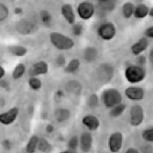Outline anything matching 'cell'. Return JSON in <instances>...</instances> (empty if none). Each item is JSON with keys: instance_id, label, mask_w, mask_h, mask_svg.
<instances>
[{"instance_id": "obj_17", "label": "cell", "mask_w": 153, "mask_h": 153, "mask_svg": "<svg viewBox=\"0 0 153 153\" xmlns=\"http://www.w3.org/2000/svg\"><path fill=\"white\" fill-rule=\"evenodd\" d=\"M149 8L146 5L140 4L135 7L134 15L137 19H144L147 17V15L149 14Z\"/></svg>"}, {"instance_id": "obj_27", "label": "cell", "mask_w": 153, "mask_h": 153, "mask_svg": "<svg viewBox=\"0 0 153 153\" xmlns=\"http://www.w3.org/2000/svg\"><path fill=\"white\" fill-rule=\"evenodd\" d=\"M126 105H124V104H119L116 106L113 107V109L110 111V115L114 117H119L121 116L124 112H125V110H126Z\"/></svg>"}, {"instance_id": "obj_12", "label": "cell", "mask_w": 153, "mask_h": 153, "mask_svg": "<svg viewBox=\"0 0 153 153\" xmlns=\"http://www.w3.org/2000/svg\"><path fill=\"white\" fill-rule=\"evenodd\" d=\"M82 122V124L85 125V126L89 130H91V131L96 130L97 128H99V126H100L99 119L97 118L96 117L92 116V115H87V116H85V117H83Z\"/></svg>"}, {"instance_id": "obj_45", "label": "cell", "mask_w": 153, "mask_h": 153, "mask_svg": "<svg viewBox=\"0 0 153 153\" xmlns=\"http://www.w3.org/2000/svg\"><path fill=\"white\" fill-rule=\"evenodd\" d=\"M61 153H74V152L72 151V150H65V151H62V152H61Z\"/></svg>"}, {"instance_id": "obj_25", "label": "cell", "mask_w": 153, "mask_h": 153, "mask_svg": "<svg viewBox=\"0 0 153 153\" xmlns=\"http://www.w3.org/2000/svg\"><path fill=\"white\" fill-rule=\"evenodd\" d=\"M134 9H135V7L132 3L130 2H128V3H125L124 6H123V15L126 19H129L131 18V16L134 14Z\"/></svg>"}, {"instance_id": "obj_35", "label": "cell", "mask_w": 153, "mask_h": 153, "mask_svg": "<svg viewBox=\"0 0 153 153\" xmlns=\"http://www.w3.org/2000/svg\"><path fill=\"white\" fill-rule=\"evenodd\" d=\"M89 104L93 107H94V106H96L97 105H98V97H97L96 94H92L90 96V98H89Z\"/></svg>"}, {"instance_id": "obj_2", "label": "cell", "mask_w": 153, "mask_h": 153, "mask_svg": "<svg viewBox=\"0 0 153 153\" xmlns=\"http://www.w3.org/2000/svg\"><path fill=\"white\" fill-rule=\"evenodd\" d=\"M125 77L131 83L140 82L146 77V71L142 66L130 65L125 71Z\"/></svg>"}, {"instance_id": "obj_10", "label": "cell", "mask_w": 153, "mask_h": 153, "mask_svg": "<svg viewBox=\"0 0 153 153\" xmlns=\"http://www.w3.org/2000/svg\"><path fill=\"white\" fill-rule=\"evenodd\" d=\"M125 95H126L128 99L134 100V101H138L142 100L145 96V91L141 87H128L125 90Z\"/></svg>"}, {"instance_id": "obj_24", "label": "cell", "mask_w": 153, "mask_h": 153, "mask_svg": "<svg viewBox=\"0 0 153 153\" xmlns=\"http://www.w3.org/2000/svg\"><path fill=\"white\" fill-rule=\"evenodd\" d=\"M25 72H26V66H25V64L19 63L15 67V69H14L13 74H12V77L15 79V80L19 79V78H21L24 75Z\"/></svg>"}, {"instance_id": "obj_7", "label": "cell", "mask_w": 153, "mask_h": 153, "mask_svg": "<svg viewBox=\"0 0 153 153\" xmlns=\"http://www.w3.org/2000/svg\"><path fill=\"white\" fill-rule=\"evenodd\" d=\"M123 145V135L121 132H114L111 134L108 140V147L111 152H118Z\"/></svg>"}, {"instance_id": "obj_29", "label": "cell", "mask_w": 153, "mask_h": 153, "mask_svg": "<svg viewBox=\"0 0 153 153\" xmlns=\"http://www.w3.org/2000/svg\"><path fill=\"white\" fill-rule=\"evenodd\" d=\"M29 85L32 90L38 91L41 88V86H42V82H41V81L37 77H31L29 80Z\"/></svg>"}, {"instance_id": "obj_20", "label": "cell", "mask_w": 153, "mask_h": 153, "mask_svg": "<svg viewBox=\"0 0 153 153\" xmlns=\"http://www.w3.org/2000/svg\"><path fill=\"white\" fill-rule=\"evenodd\" d=\"M96 57H97V51L95 48L88 47L85 50V52H83V58L85 59L86 62H92L96 59Z\"/></svg>"}, {"instance_id": "obj_16", "label": "cell", "mask_w": 153, "mask_h": 153, "mask_svg": "<svg viewBox=\"0 0 153 153\" xmlns=\"http://www.w3.org/2000/svg\"><path fill=\"white\" fill-rule=\"evenodd\" d=\"M148 47V39L146 38H141L136 43L131 46V51L134 55H140Z\"/></svg>"}, {"instance_id": "obj_28", "label": "cell", "mask_w": 153, "mask_h": 153, "mask_svg": "<svg viewBox=\"0 0 153 153\" xmlns=\"http://www.w3.org/2000/svg\"><path fill=\"white\" fill-rule=\"evenodd\" d=\"M80 67V61L78 59H73L65 68V72L67 73H74Z\"/></svg>"}, {"instance_id": "obj_21", "label": "cell", "mask_w": 153, "mask_h": 153, "mask_svg": "<svg viewBox=\"0 0 153 153\" xmlns=\"http://www.w3.org/2000/svg\"><path fill=\"white\" fill-rule=\"evenodd\" d=\"M10 53L14 56H17V57H22V56H25L27 52V50L23 47V46H20V45H15V46H10L8 48Z\"/></svg>"}, {"instance_id": "obj_15", "label": "cell", "mask_w": 153, "mask_h": 153, "mask_svg": "<svg viewBox=\"0 0 153 153\" xmlns=\"http://www.w3.org/2000/svg\"><path fill=\"white\" fill-rule=\"evenodd\" d=\"M93 144V137L89 132H83L81 136V148L83 152H88Z\"/></svg>"}, {"instance_id": "obj_31", "label": "cell", "mask_w": 153, "mask_h": 153, "mask_svg": "<svg viewBox=\"0 0 153 153\" xmlns=\"http://www.w3.org/2000/svg\"><path fill=\"white\" fill-rule=\"evenodd\" d=\"M8 13L9 11L7 7L0 3V21H3L4 19H6L8 16Z\"/></svg>"}, {"instance_id": "obj_9", "label": "cell", "mask_w": 153, "mask_h": 153, "mask_svg": "<svg viewBox=\"0 0 153 153\" xmlns=\"http://www.w3.org/2000/svg\"><path fill=\"white\" fill-rule=\"evenodd\" d=\"M19 110L17 107H13L7 110V112L0 114V123L3 125H10L16 121L19 117Z\"/></svg>"}, {"instance_id": "obj_39", "label": "cell", "mask_w": 153, "mask_h": 153, "mask_svg": "<svg viewBox=\"0 0 153 153\" xmlns=\"http://www.w3.org/2000/svg\"><path fill=\"white\" fill-rule=\"evenodd\" d=\"M142 149H143V153H152V148L149 146H147L143 148Z\"/></svg>"}, {"instance_id": "obj_23", "label": "cell", "mask_w": 153, "mask_h": 153, "mask_svg": "<svg viewBox=\"0 0 153 153\" xmlns=\"http://www.w3.org/2000/svg\"><path fill=\"white\" fill-rule=\"evenodd\" d=\"M38 141H39V137L37 136H32L26 146V151L27 153H34L38 146Z\"/></svg>"}, {"instance_id": "obj_3", "label": "cell", "mask_w": 153, "mask_h": 153, "mask_svg": "<svg viewBox=\"0 0 153 153\" xmlns=\"http://www.w3.org/2000/svg\"><path fill=\"white\" fill-rule=\"evenodd\" d=\"M102 99L106 107H114L122 102V95L117 89H106L102 94Z\"/></svg>"}, {"instance_id": "obj_26", "label": "cell", "mask_w": 153, "mask_h": 153, "mask_svg": "<svg viewBox=\"0 0 153 153\" xmlns=\"http://www.w3.org/2000/svg\"><path fill=\"white\" fill-rule=\"evenodd\" d=\"M98 6L102 8V10L112 11L116 7V3L115 1H111V0H101L98 2Z\"/></svg>"}, {"instance_id": "obj_30", "label": "cell", "mask_w": 153, "mask_h": 153, "mask_svg": "<svg viewBox=\"0 0 153 153\" xmlns=\"http://www.w3.org/2000/svg\"><path fill=\"white\" fill-rule=\"evenodd\" d=\"M142 137L148 142H153V128L146 129L142 132Z\"/></svg>"}, {"instance_id": "obj_14", "label": "cell", "mask_w": 153, "mask_h": 153, "mask_svg": "<svg viewBox=\"0 0 153 153\" xmlns=\"http://www.w3.org/2000/svg\"><path fill=\"white\" fill-rule=\"evenodd\" d=\"M16 29L17 30L24 35L30 34V32H32L33 30V24L31 22H30L29 20L26 19H22L20 21H19L16 25Z\"/></svg>"}, {"instance_id": "obj_38", "label": "cell", "mask_w": 153, "mask_h": 153, "mask_svg": "<svg viewBox=\"0 0 153 153\" xmlns=\"http://www.w3.org/2000/svg\"><path fill=\"white\" fill-rule=\"evenodd\" d=\"M137 62L140 63V64H145L146 63V58L144 56H140V57H138L137 58Z\"/></svg>"}, {"instance_id": "obj_42", "label": "cell", "mask_w": 153, "mask_h": 153, "mask_svg": "<svg viewBox=\"0 0 153 153\" xmlns=\"http://www.w3.org/2000/svg\"><path fill=\"white\" fill-rule=\"evenodd\" d=\"M47 132H49V133H51L53 130H54V128H53V126H52V125H48V126H47Z\"/></svg>"}, {"instance_id": "obj_8", "label": "cell", "mask_w": 153, "mask_h": 153, "mask_svg": "<svg viewBox=\"0 0 153 153\" xmlns=\"http://www.w3.org/2000/svg\"><path fill=\"white\" fill-rule=\"evenodd\" d=\"M78 15L82 19H89L94 13V7L90 2H82L77 7Z\"/></svg>"}, {"instance_id": "obj_11", "label": "cell", "mask_w": 153, "mask_h": 153, "mask_svg": "<svg viewBox=\"0 0 153 153\" xmlns=\"http://www.w3.org/2000/svg\"><path fill=\"white\" fill-rule=\"evenodd\" d=\"M62 15L70 25H74L75 23V14L74 12L73 7L70 4H63L61 7Z\"/></svg>"}, {"instance_id": "obj_1", "label": "cell", "mask_w": 153, "mask_h": 153, "mask_svg": "<svg viewBox=\"0 0 153 153\" xmlns=\"http://www.w3.org/2000/svg\"><path fill=\"white\" fill-rule=\"evenodd\" d=\"M50 39L53 46L60 51L71 50L74 46V41L71 38L58 32H51L50 35Z\"/></svg>"}, {"instance_id": "obj_22", "label": "cell", "mask_w": 153, "mask_h": 153, "mask_svg": "<svg viewBox=\"0 0 153 153\" xmlns=\"http://www.w3.org/2000/svg\"><path fill=\"white\" fill-rule=\"evenodd\" d=\"M37 148L39 149V151L41 152H44V153H48L51 151V144L49 143V141L46 140L44 137H41V138H39V141H38V146Z\"/></svg>"}, {"instance_id": "obj_46", "label": "cell", "mask_w": 153, "mask_h": 153, "mask_svg": "<svg viewBox=\"0 0 153 153\" xmlns=\"http://www.w3.org/2000/svg\"><path fill=\"white\" fill-rule=\"evenodd\" d=\"M152 53H153V50L150 51V54H149V57H150V62H152Z\"/></svg>"}, {"instance_id": "obj_32", "label": "cell", "mask_w": 153, "mask_h": 153, "mask_svg": "<svg viewBox=\"0 0 153 153\" xmlns=\"http://www.w3.org/2000/svg\"><path fill=\"white\" fill-rule=\"evenodd\" d=\"M79 145V140H78V137L76 136L73 137L70 140H69V143H68V147L70 149L72 150H74L75 149H77Z\"/></svg>"}, {"instance_id": "obj_34", "label": "cell", "mask_w": 153, "mask_h": 153, "mask_svg": "<svg viewBox=\"0 0 153 153\" xmlns=\"http://www.w3.org/2000/svg\"><path fill=\"white\" fill-rule=\"evenodd\" d=\"M74 34L75 36H80L82 32V25L81 23H78V24H74Z\"/></svg>"}, {"instance_id": "obj_6", "label": "cell", "mask_w": 153, "mask_h": 153, "mask_svg": "<svg viewBox=\"0 0 153 153\" xmlns=\"http://www.w3.org/2000/svg\"><path fill=\"white\" fill-rule=\"evenodd\" d=\"M144 120V110L141 105H135L130 110V123L132 126L137 127Z\"/></svg>"}, {"instance_id": "obj_4", "label": "cell", "mask_w": 153, "mask_h": 153, "mask_svg": "<svg viewBox=\"0 0 153 153\" xmlns=\"http://www.w3.org/2000/svg\"><path fill=\"white\" fill-rule=\"evenodd\" d=\"M98 35L101 39H103L104 40H110L112 39L117 33V29L113 23H105L102 24L99 27H98Z\"/></svg>"}, {"instance_id": "obj_18", "label": "cell", "mask_w": 153, "mask_h": 153, "mask_svg": "<svg viewBox=\"0 0 153 153\" xmlns=\"http://www.w3.org/2000/svg\"><path fill=\"white\" fill-rule=\"evenodd\" d=\"M71 116V112L69 109L66 108H60L55 111V117H56L57 121L62 123L69 119Z\"/></svg>"}, {"instance_id": "obj_36", "label": "cell", "mask_w": 153, "mask_h": 153, "mask_svg": "<svg viewBox=\"0 0 153 153\" xmlns=\"http://www.w3.org/2000/svg\"><path fill=\"white\" fill-rule=\"evenodd\" d=\"M145 36L148 37V38H153V27H149L148 29L145 30Z\"/></svg>"}, {"instance_id": "obj_13", "label": "cell", "mask_w": 153, "mask_h": 153, "mask_svg": "<svg viewBox=\"0 0 153 153\" xmlns=\"http://www.w3.org/2000/svg\"><path fill=\"white\" fill-rule=\"evenodd\" d=\"M49 72V65L46 62H39L35 64H33L31 70H30V75L32 77H35V75H43L46 74Z\"/></svg>"}, {"instance_id": "obj_19", "label": "cell", "mask_w": 153, "mask_h": 153, "mask_svg": "<svg viewBox=\"0 0 153 153\" xmlns=\"http://www.w3.org/2000/svg\"><path fill=\"white\" fill-rule=\"evenodd\" d=\"M66 89L68 90L69 93H72L74 94H79L82 91V85L77 81H70V82H67Z\"/></svg>"}, {"instance_id": "obj_43", "label": "cell", "mask_w": 153, "mask_h": 153, "mask_svg": "<svg viewBox=\"0 0 153 153\" xmlns=\"http://www.w3.org/2000/svg\"><path fill=\"white\" fill-rule=\"evenodd\" d=\"M15 13H16V14H20V13H22V8H20V7H16V8H15Z\"/></svg>"}, {"instance_id": "obj_44", "label": "cell", "mask_w": 153, "mask_h": 153, "mask_svg": "<svg viewBox=\"0 0 153 153\" xmlns=\"http://www.w3.org/2000/svg\"><path fill=\"white\" fill-rule=\"evenodd\" d=\"M149 16H150V17H153V9H152V8H151V9H149Z\"/></svg>"}, {"instance_id": "obj_41", "label": "cell", "mask_w": 153, "mask_h": 153, "mask_svg": "<svg viewBox=\"0 0 153 153\" xmlns=\"http://www.w3.org/2000/svg\"><path fill=\"white\" fill-rule=\"evenodd\" d=\"M126 153H140V152H138V150H137V149H134V148H129V149L126 151Z\"/></svg>"}, {"instance_id": "obj_40", "label": "cell", "mask_w": 153, "mask_h": 153, "mask_svg": "<svg viewBox=\"0 0 153 153\" xmlns=\"http://www.w3.org/2000/svg\"><path fill=\"white\" fill-rule=\"evenodd\" d=\"M6 74V71H5V69L2 67V66H0V79L3 78Z\"/></svg>"}, {"instance_id": "obj_37", "label": "cell", "mask_w": 153, "mask_h": 153, "mask_svg": "<svg viewBox=\"0 0 153 153\" xmlns=\"http://www.w3.org/2000/svg\"><path fill=\"white\" fill-rule=\"evenodd\" d=\"M56 62L58 63V65H63V64H64V62H65V59H64V57H63V56H60V57H58V58H57V60H56Z\"/></svg>"}, {"instance_id": "obj_5", "label": "cell", "mask_w": 153, "mask_h": 153, "mask_svg": "<svg viewBox=\"0 0 153 153\" xmlns=\"http://www.w3.org/2000/svg\"><path fill=\"white\" fill-rule=\"evenodd\" d=\"M115 74V69L112 65L103 63L99 65L98 69H97V76H98L99 80L103 82H109L113 78Z\"/></svg>"}, {"instance_id": "obj_33", "label": "cell", "mask_w": 153, "mask_h": 153, "mask_svg": "<svg viewBox=\"0 0 153 153\" xmlns=\"http://www.w3.org/2000/svg\"><path fill=\"white\" fill-rule=\"evenodd\" d=\"M40 18L44 23H50L51 21V15L47 10H42L40 12Z\"/></svg>"}]
</instances>
